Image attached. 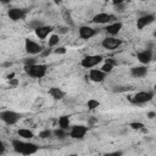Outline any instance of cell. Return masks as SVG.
<instances>
[{"label": "cell", "instance_id": "83f0119b", "mask_svg": "<svg viewBox=\"0 0 156 156\" xmlns=\"http://www.w3.org/2000/svg\"><path fill=\"white\" fill-rule=\"evenodd\" d=\"M113 9H115L116 12H122V11H124V9H126V3L116 4V5H113Z\"/></svg>", "mask_w": 156, "mask_h": 156}, {"label": "cell", "instance_id": "d6986e66", "mask_svg": "<svg viewBox=\"0 0 156 156\" xmlns=\"http://www.w3.org/2000/svg\"><path fill=\"white\" fill-rule=\"evenodd\" d=\"M62 17L65 20V22H66L70 27H74V22L72 20V16H71V12L67 10V9H62Z\"/></svg>", "mask_w": 156, "mask_h": 156}, {"label": "cell", "instance_id": "9c48e42d", "mask_svg": "<svg viewBox=\"0 0 156 156\" xmlns=\"http://www.w3.org/2000/svg\"><path fill=\"white\" fill-rule=\"evenodd\" d=\"M154 21H155V16H154V15H150V14H146V15L141 16V17H139V18L137 20V28H138L139 31H141V29H144L146 26L151 24Z\"/></svg>", "mask_w": 156, "mask_h": 156}, {"label": "cell", "instance_id": "74e56055", "mask_svg": "<svg viewBox=\"0 0 156 156\" xmlns=\"http://www.w3.org/2000/svg\"><path fill=\"white\" fill-rule=\"evenodd\" d=\"M10 1H11V0H1L3 4H7V3H10Z\"/></svg>", "mask_w": 156, "mask_h": 156}, {"label": "cell", "instance_id": "7a4b0ae2", "mask_svg": "<svg viewBox=\"0 0 156 156\" xmlns=\"http://www.w3.org/2000/svg\"><path fill=\"white\" fill-rule=\"evenodd\" d=\"M48 66L46 65H31V66H24V72L33 78H43L46 74Z\"/></svg>", "mask_w": 156, "mask_h": 156}, {"label": "cell", "instance_id": "603a6c76", "mask_svg": "<svg viewBox=\"0 0 156 156\" xmlns=\"http://www.w3.org/2000/svg\"><path fill=\"white\" fill-rule=\"evenodd\" d=\"M87 106H88L89 110H95V109H98V107L100 106V102H99L98 100L90 99V100H88V102H87Z\"/></svg>", "mask_w": 156, "mask_h": 156}, {"label": "cell", "instance_id": "1f68e13d", "mask_svg": "<svg viewBox=\"0 0 156 156\" xmlns=\"http://www.w3.org/2000/svg\"><path fill=\"white\" fill-rule=\"evenodd\" d=\"M50 54H51V49H46V50L42 51V56H43V57H45V56H49Z\"/></svg>", "mask_w": 156, "mask_h": 156}, {"label": "cell", "instance_id": "5bb4252c", "mask_svg": "<svg viewBox=\"0 0 156 156\" xmlns=\"http://www.w3.org/2000/svg\"><path fill=\"white\" fill-rule=\"evenodd\" d=\"M137 59H138V61L140 62V63H143V65H146V63H149L151 60H152V53H151V50H143V51H140V53H138V55H137Z\"/></svg>", "mask_w": 156, "mask_h": 156}, {"label": "cell", "instance_id": "ba28073f", "mask_svg": "<svg viewBox=\"0 0 156 156\" xmlns=\"http://www.w3.org/2000/svg\"><path fill=\"white\" fill-rule=\"evenodd\" d=\"M88 132V127L85 126H73L72 129H71V132H70V137L72 139H83L84 135L87 134Z\"/></svg>", "mask_w": 156, "mask_h": 156}, {"label": "cell", "instance_id": "e575fe53", "mask_svg": "<svg viewBox=\"0 0 156 156\" xmlns=\"http://www.w3.org/2000/svg\"><path fill=\"white\" fill-rule=\"evenodd\" d=\"M59 32H60V33H63V34H65V33H67V32H68V28H67V27H61Z\"/></svg>", "mask_w": 156, "mask_h": 156}, {"label": "cell", "instance_id": "cb8c5ba5", "mask_svg": "<svg viewBox=\"0 0 156 156\" xmlns=\"http://www.w3.org/2000/svg\"><path fill=\"white\" fill-rule=\"evenodd\" d=\"M54 134L56 138L59 139H65L67 137V133H66V129H62V128H59V129H55L54 131Z\"/></svg>", "mask_w": 156, "mask_h": 156}, {"label": "cell", "instance_id": "f1b7e54d", "mask_svg": "<svg viewBox=\"0 0 156 156\" xmlns=\"http://www.w3.org/2000/svg\"><path fill=\"white\" fill-rule=\"evenodd\" d=\"M24 66H31V65H35L37 63V60L33 59V57H29V59H24Z\"/></svg>", "mask_w": 156, "mask_h": 156}, {"label": "cell", "instance_id": "2e32d148", "mask_svg": "<svg viewBox=\"0 0 156 156\" xmlns=\"http://www.w3.org/2000/svg\"><path fill=\"white\" fill-rule=\"evenodd\" d=\"M131 73H132V76L135 77V78H141V77L146 76L148 68H146L145 66H135V67H132Z\"/></svg>", "mask_w": 156, "mask_h": 156}, {"label": "cell", "instance_id": "d6a6232c", "mask_svg": "<svg viewBox=\"0 0 156 156\" xmlns=\"http://www.w3.org/2000/svg\"><path fill=\"white\" fill-rule=\"evenodd\" d=\"M126 1H129V0H112V4L116 5V4H122V3H126Z\"/></svg>", "mask_w": 156, "mask_h": 156}, {"label": "cell", "instance_id": "44dd1931", "mask_svg": "<svg viewBox=\"0 0 156 156\" xmlns=\"http://www.w3.org/2000/svg\"><path fill=\"white\" fill-rule=\"evenodd\" d=\"M59 127L62 129H67L70 127V118L68 116H61L59 118Z\"/></svg>", "mask_w": 156, "mask_h": 156}, {"label": "cell", "instance_id": "8992f818", "mask_svg": "<svg viewBox=\"0 0 156 156\" xmlns=\"http://www.w3.org/2000/svg\"><path fill=\"white\" fill-rule=\"evenodd\" d=\"M0 118L1 121H4L6 124H15L18 120H20V115L14 112V111H3L0 113Z\"/></svg>", "mask_w": 156, "mask_h": 156}, {"label": "cell", "instance_id": "7bdbcfd3", "mask_svg": "<svg viewBox=\"0 0 156 156\" xmlns=\"http://www.w3.org/2000/svg\"><path fill=\"white\" fill-rule=\"evenodd\" d=\"M155 59H156V55H155Z\"/></svg>", "mask_w": 156, "mask_h": 156}, {"label": "cell", "instance_id": "8fae6325", "mask_svg": "<svg viewBox=\"0 0 156 156\" xmlns=\"http://www.w3.org/2000/svg\"><path fill=\"white\" fill-rule=\"evenodd\" d=\"M7 16H9L10 20H12V21H20V20H23V18H24L26 11L22 10V9L14 7V9H10V10L7 11Z\"/></svg>", "mask_w": 156, "mask_h": 156}, {"label": "cell", "instance_id": "3957f363", "mask_svg": "<svg viewBox=\"0 0 156 156\" xmlns=\"http://www.w3.org/2000/svg\"><path fill=\"white\" fill-rule=\"evenodd\" d=\"M154 98V93L151 92H139L135 95L131 96V102L132 104H137V105H140V104H145L149 102L151 99Z\"/></svg>", "mask_w": 156, "mask_h": 156}, {"label": "cell", "instance_id": "9a60e30c", "mask_svg": "<svg viewBox=\"0 0 156 156\" xmlns=\"http://www.w3.org/2000/svg\"><path fill=\"white\" fill-rule=\"evenodd\" d=\"M51 31H53V27H51V26H40V27H38L37 29H34L35 35L39 39H45L51 33Z\"/></svg>", "mask_w": 156, "mask_h": 156}, {"label": "cell", "instance_id": "7c38bea8", "mask_svg": "<svg viewBox=\"0 0 156 156\" xmlns=\"http://www.w3.org/2000/svg\"><path fill=\"white\" fill-rule=\"evenodd\" d=\"M105 77H106V73L102 70H90V72H89V79L92 82H95V83L102 82L105 79Z\"/></svg>", "mask_w": 156, "mask_h": 156}, {"label": "cell", "instance_id": "ac0fdd59", "mask_svg": "<svg viewBox=\"0 0 156 156\" xmlns=\"http://www.w3.org/2000/svg\"><path fill=\"white\" fill-rule=\"evenodd\" d=\"M49 94H50L51 98L55 99V100H61V99H63V96H65V92H62L60 88H56V87L51 88V89L49 90Z\"/></svg>", "mask_w": 156, "mask_h": 156}, {"label": "cell", "instance_id": "ab89813d", "mask_svg": "<svg viewBox=\"0 0 156 156\" xmlns=\"http://www.w3.org/2000/svg\"><path fill=\"white\" fill-rule=\"evenodd\" d=\"M115 155H122V152L121 151H116V152H113Z\"/></svg>", "mask_w": 156, "mask_h": 156}, {"label": "cell", "instance_id": "7402d4cb", "mask_svg": "<svg viewBox=\"0 0 156 156\" xmlns=\"http://www.w3.org/2000/svg\"><path fill=\"white\" fill-rule=\"evenodd\" d=\"M18 135L20 137H22V138H24V139H32L34 135H33V133H32V131H29V129H26V128H21V129H18Z\"/></svg>", "mask_w": 156, "mask_h": 156}, {"label": "cell", "instance_id": "4316f807", "mask_svg": "<svg viewBox=\"0 0 156 156\" xmlns=\"http://www.w3.org/2000/svg\"><path fill=\"white\" fill-rule=\"evenodd\" d=\"M50 137H51V131H49V129H45V131H42L39 133V138H42V139H46Z\"/></svg>", "mask_w": 156, "mask_h": 156}, {"label": "cell", "instance_id": "f546056e", "mask_svg": "<svg viewBox=\"0 0 156 156\" xmlns=\"http://www.w3.org/2000/svg\"><path fill=\"white\" fill-rule=\"evenodd\" d=\"M40 26H43V24H42V22H39V21H32L29 23V27L33 28V29H37L38 27H40Z\"/></svg>", "mask_w": 156, "mask_h": 156}, {"label": "cell", "instance_id": "484cf974", "mask_svg": "<svg viewBox=\"0 0 156 156\" xmlns=\"http://www.w3.org/2000/svg\"><path fill=\"white\" fill-rule=\"evenodd\" d=\"M129 127H131L132 129H134V131H139V129H144V124H143L141 122H132L131 124H129Z\"/></svg>", "mask_w": 156, "mask_h": 156}, {"label": "cell", "instance_id": "e0dca14e", "mask_svg": "<svg viewBox=\"0 0 156 156\" xmlns=\"http://www.w3.org/2000/svg\"><path fill=\"white\" fill-rule=\"evenodd\" d=\"M105 29H106V32H107L109 34L116 35V34H118L120 31L122 29V23H121V22H115V23H112V24H109Z\"/></svg>", "mask_w": 156, "mask_h": 156}, {"label": "cell", "instance_id": "d4e9b609", "mask_svg": "<svg viewBox=\"0 0 156 156\" xmlns=\"http://www.w3.org/2000/svg\"><path fill=\"white\" fill-rule=\"evenodd\" d=\"M59 42H60V38H59V35H57V34H53V35H50V38H49V46H50V48H53V46L57 45V44H59Z\"/></svg>", "mask_w": 156, "mask_h": 156}, {"label": "cell", "instance_id": "b9f144b4", "mask_svg": "<svg viewBox=\"0 0 156 156\" xmlns=\"http://www.w3.org/2000/svg\"><path fill=\"white\" fill-rule=\"evenodd\" d=\"M155 90H156V84H155Z\"/></svg>", "mask_w": 156, "mask_h": 156}, {"label": "cell", "instance_id": "ffe728a7", "mask_svg": "<svg viewBox=\"0 0 156 156\" xmlns=\"http://www.w3.org/2000/svg\"><path fill=\"white\" fill-rule=\"evenodd\" d=\"M115 65H116V62H115L113 60H106V62L102 65L101 70H102L104 72H105V73L107 74V73H110V72L113 70V66H115Z\"/></svg>", "mask_w": 156, "mask_h": 156}, {"label": "cell", "instance_id": "6da1fadb", "mask_svg": "<svg viewBox=\"0 0 156 156\" xmlns=\"http://www.w3.org/2000/svg\"><path fill=\"white\" fill-rule=\"evenodd\" d=\"M12 146H14V150L18 154L22 155H33L38 151V146L35 144H32V143H24L21 140H12Z\"/></svg>", "mask_w": 156, "mask_h": 156}, {"label": "cell", "instance_id": "f35d334b", "mask_svg": "<svg viewBox=\"0 0 156 156\" xmlns=\"http://www.w3.org/2000/svg\"><path fill=\"white\" fill-rule=\"evenodd\" d=\"M95 122H96V120H95V118H92V120L89 121V123H95Z\"/></svg>", "mask_w": 156, "mask_h": 156}, {"label": "cell", "instance_id": "60d3db41", "mask_svg": "<svg viewBox=\"0 0 156 156\" xmlns=\"http://www.w3.org/2000/svg\"><path fill=\"white\" fill-rule=\"evenodd\" d=\"M154 37H155V38H156V32H154Z\"/></svg>", "mask_w": 156, "mask_h": 156}, {"label": "cell", "instance_id": "277c9868", "mask_svg": "<svg viewBox=\"0 0 156 156\" xmlns=\"http://www.w3.org/2000/svg\"><path fill=\"white\" fill-rule=\"evenodd\" d=\"M102 56L101 55H88L84 59H82L81 61V66L84 68H92L96 65H99L102 61Z\"/></svg>", "mask_w": 156, "mask_h": 156}, {"label": "cell", "instance_id": "52a82bcc", "mask_svg": "<svg viewBox=\"0 0 156 156\" xmlns=\"http://www.w3.org/2000/svg\"><path fill=\"white\" fill-rule=\"evenodd\" d=\"M24 48H26V51H27L29 55L42 54V51H43V48L39 45L38 43L31 40V39H26V42H24Z\"/></svg>", "mask_w": 156, "mask_h": 156}, {"label": "cell", "instance_id": "8d00e7d4", "mask_svg": "<svg viewBox=\"0 0 156 156\" xmlns=\"http://www.w3.org/2000/svg\"><path fill=\"white\" fill-rule=\"evenodd\" d=\"M54 3H55L56 5H61V3H62V0H54Z\"/></svg>", "mask_w": 156, "mask_h": 156}, {"label": "cell", "instance_id": "d590c367", "mask_svg": "<svg viewBox=\"0 0 156 156\" xmlns=\"http://www.w3.org/2000/svg\"><path fill=\"white\" fill-rule=\"evenodd\" d=\"M155 116H156L155 112H149V113H148V117H149V118H154Z\"/></svg>", "mask_w": 156, "mask_h": 156}, {"label": "cell", "instance_id": "30bf717a", "mask_svg": "<svg viewBox=\"0 0 156 156\" xmlns=\"http://www.w3.org/2000/svg\"><path fill=\"white\" fill-rule=\"evenodd\" d=\"M116 17L113 15H110V14H105V12H101V14H98L93 17V22L96 23V24H105L110 21H115Z\"/></svg>", "mask_w": 156, "mask_h": 156}, {"label": "cell", "instance_id": "4fadbf2b", "mask_svg": "<svg viewBox=\"0 0 156 156\" xmlns=\"http://www.w3.org/2000/svg\"><path fill=\"white\" fill-rule=\"evenodd\" d=\"M78 33H79V37L82 39H90L92 37L95 35L96 31L92 27H88V26H82V27H79V29H78Z\"/></svg>", "mask_w": 156, "mask_h": 156}, {"label": "cell", "instance_id": "4dcf8cb0", "mask_svg": "<svg viewBox=\"0 0 156 156\" xmlns=\"http://www.w3.org/2000/svg\"><path fill=\"white\" fill-rule=\"evenodd\" d=\"M66 48H65V46H59L56 50H55V53L56 54H59V55H62V54H66Z\"/></svg>", "mask_w": 156, "mask_h": 156}, {"label": "cell", "instance_id": "5b68a950", "mask_svg": "<svg viewBox=\"0 0 156 156\" xmlns=\"http://www.w3.org/2000/svg\"><path fill=\"white\" fill-rule=\"evenodd\" d=\"M101 45H102L104 49H106V50H116L122 45V40L121 39L113 38V37H109V38H105L101 42Z\"/></svg>", "mask_w": 156, "mask_h": 156}, {"label": "cell", "instance_id": "836d02e7", "mask_svg": "<svg viewBox=\"0 0 156 156\" xmlns=\"http://www.w3.org/2000/svg\"><path fill=\"white\" fill-rule=\"evenodd\" d=\"M4 152H5V146L3 143H0V155H3Z\"/></svg>", "mask_w": 156, "mask_h": 156}]
</instances>
